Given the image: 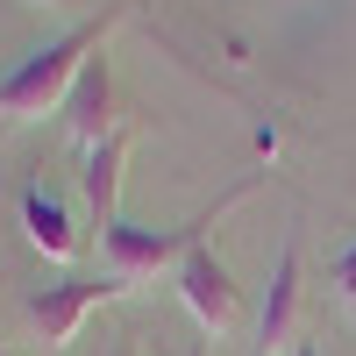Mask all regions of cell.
<instances>
[{
    "label": "cell",
    "mask_w": 356,
    "mask_h": 356,
    "mask_svg": "<svg viewBox=\"0 0 356 356\" xmlns=\"http://www.w3.org/2000/svg\"><path fill=\"white\" fill-rule=\"evenodd\" d=\"M122 22V8L100 15V22H79L65 29V36H50L43 50H29L22 65L0 79V129H15V122H36V114H57L72 93V79L86 72V57H100L107 50V29Z\"/></svg>",
    "instance_id": "6da1fadb"
},
{
    "label": "cell",
    "mask_w": 356,
    "mask_h": 356,
    "mask_svg": "<svg viewBox=\"0 0 356 356\" xmlns=\"http://www.w3.org/2000/svg\"><path fill=\"white\" fill-rule=\"evenodd\" d=\"M250 193V178L235 186L214 214H193V221H178V228H136V221H114L100 228V257H107V278H122V285H143V278H157V271H178L193 250H207V228H214L235 200Z\"/></svg>",
    "instance_id": "7a4b0ae2"
},
{
    "label": "cell",
    "mask_w": 356,
    "mask_h": 356,
    "mask_svg": "<svg viewBox=\"0 0 356 356\" xmlns=\"http://www.w3.org/2000/svg\"><path fill=\"white\" fill-rule=\"evenodd\" d=\"M122 278H65V285H43V292H29V328H36V342L43 349H65L72 335H79V321L93 314V307H107V300H122Z\"/></svg>",
    "instance_id": "3957f363"
},
{
    "label": "cell",
    "mask_w": 356,
    "mask_h": 356,
    "mask_svg": "<svg viewBox=\"0 0 356 356\" xmlns=\"http://www.w3.org/2000/svg\"><path fill=\"white\" fill-rule=\"evenodd\" d=\"M65 136H72V150H100V143L114 129H129V122H114V72H107V57H86V72L72 79V93H65Z\"/></svg>",
    "instance_id": "277c9868"
},
{
    "label": "cell",
    "mask_w": 356,
    "mask_h": 356,
    "mask_svg": "<svg viewBox=\"0 0 356 356\" xmlns=\"http://www.w3.org/2000/svg\"><path fill=\"white\" fill-rule=\"evenodd\" d=\"M171 278H178V300H186V314L200 321L207 335H228V328H235L243 300H235V278H228V264H221L214 250H193Z\"/></svg>",
    "instance_id": "5b68a950"
},
{
    "label": "cell",
    "mask_w": 356,
    "mask_h": 356,
    "mask_svg": "<svg viewBox=\"0 0 356 356\" xmlns=\"http://www.w3.org/2000/svg\"><path fill=\"white\" fill-rule=\"evenodd\" d=\"M292 328H300V250H278L271 264V285H264V314H257V349L264 356H285L292 349Z\"/></svg>",
    "instance_id": "8992f818"
},
{
    "label": "cell",
    "mask_w": 356,
    "mask_h": 356,
    "mask_svg": "<svg viewBox=\"0 0 356 356\" xmlns=\"http://www.w3.org/2000/svg\"><path fill=\"white\" fill-rule=\"evenodd\" d=\"M129 150H136V129H114L100 150L79 157V193H86V207H93L100 228L122 221V214H114V200H122V164H129Z\"/></svg>",
    "instance_id": "52a82bcc"
},
{
    "label": "cell",
    "mask_w": 356,
    "mask_h": 356,
    "mask_svg": "<svg viewBox=\"0 0 356 356\" xmlns=\"http://www.w3.org/2000/svg\"><path fill=\"white\" fill-rule=\"evenodd\" d=\"M22 235H29L50 264H72V257H79V228H72V214H65V200L43 193V186H22Z\"/></svg>",
    "instance_id": "ba28073f"
},
{
    "label": "cell",
    "mask_w": 356,
    "mask_h": 356,
    "mask_svg": "<svg viewBox=\"0 0 356 356\" xmlns=\"http://www.w3.org/2000/svg\"><path fill=\"white\" fill-rule=\"evenodd\" d=\"M328 285H335V300H342V307L356 314V243L328 257Z\"/></svg>",
    "instance_id": "9c48e42d"
},
{
    "label": "cell",
    "mask_w": 356,
    "mask_h": 356,
    "mask_svg": "<svg viewBox=\"0 0 356 356\" xmlns=\"http://www.w3.org/2000/svg\"><path fill=\"white\" fill-rule=\"evenodd\" d=\"M0 356H8V342H0Z\"/></svg>",
    "instance_id": "30bf717a"
},
{
    "label": "cell",
    "mask_w": 356,
    "mask_h": 356,
    "mask_svg": "<svg viewBox=\"0 0 356 356\" xmlns=\"http://www.w3.org/2000/svg\"><path fill=\"white\" fill-rule=\"evenodd\" d=\"M114 356H129V349H114Z\"/></svg>",
    "instance_id": "8fae6325"
}]
</instances>
